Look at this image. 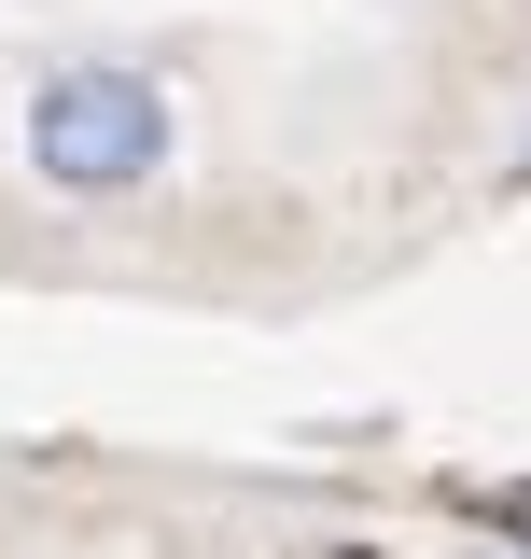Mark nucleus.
<instances>
[{"label":"nucleus","mask_w":531,"mask_h":559,"mask_svg":"<svg viewBox=\"0 0 531 559\" xmlns=\"http://www.w3.org/2000/svg\"><path fill=\"white\" fill-rule=\"evenodd\" d=\"M28 154H43V182H70V197H127V182H154V168L182 154V127H168V84L84 57V70H43Z\"/></svg>","instance_id":"obj_1"},{"label":"nucleus","mask_w":531,"mask_h":559,"mask_svg":"<svg viewBox=\"0 0 531 559\" xmlns=\"http://www.w3.org/2000/svg\"><path fill=\"white\" fill-rule=\"evenodd\" d=\"M489 559H518V546H489Z\"/></svg>","instance_id":"obj_2"}]
</instances>
